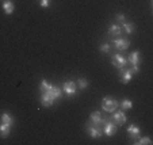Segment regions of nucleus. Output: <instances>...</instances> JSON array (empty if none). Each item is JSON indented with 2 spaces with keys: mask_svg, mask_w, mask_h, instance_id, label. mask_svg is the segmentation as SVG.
Segmentation results:
<instances>
[{
  "mask_svg": "<svg viewBox=\"0 0 153 145\" xmlns=\"http://www.w3.org/2000/svg\"><path fill=\"white\" fill-rule=\"evenodd\" d=\"M39 90L42 94H48V95H50L54 100H57V99L61 98V95H62V90H61L60 87H56V86H52L50 83H48L46 80H42L39 84Z\"/></svg>",
  "mask_w": 153,
  "mask_h": 145,
  "instance_id": "1",
  "label": "nucleus"
},
{
  "mask_svg": "<svg viewBox=\"0 0 153 145\" xmlns=\"http://www.w3.org/2000/svg\"><path fill=\"white\" fill-rule=\"evenodd\" d=\"M118 106L119 102L115 100L114 98H111V96H104L103 100H102V109L104 111H107V113H114L118 109Z\"/></svg>",
  "mask_w": 153,
  "mask_h": 145,
  "instance_id": "2",
  "label": "nucleus"
},
{
  "mask_svg": "<svg viewBox=\"0 0 153 145\" xmlns=\"http://www.w3.org/2000/svg\"><path fill=\"white\" fill-rule=\"evenodd\" d=\"M111 121L115 123L117 126H122L126 123V114H125V111H114L113 113V117H111Z\"/></svg>",
  "mask_w": 153,
  "mask_h": 145,
  "instance_id": "3",
  "label": "nucleus"
},
{
  "mask_svg": "<svg viewBox=\"0 0 153 145\" xmlns=\"http://www.w3.org/2000/svg\"><path fill=\"white\" fill-rule=\"evenodd\" d=\"M129 61L130 64H131V72H133V75H136V73H138V64H140V53L137 52H133L129 56Z\"/></svg>",
  "mask_w": 153,
  "mask_h": 145,
  "instance_id": "4",
  "label": "nucleus"
},
{
  "mask_svg": "<svg viewBox=\"0 0 153 145\" xmlns=\"http://www.w3.org/2000/svg\"><path fill=\"white\" fill-rule=\"evenodd\" d=\"M87 133L90 134L91 138H100L102 134H103V130L100 129V126H96V125H87Z\"/></svg>",
  "mask_w": 153,
  "mask_h": 145,
  "instance_id": "5",
  "label": "nucleus"
},
{
  "mask_svg": "<svg viewBox=\"0 0 153 145\" xmlns=\"http://www.w3.org/2000/svg\"><path fill=\"white\" fill-rule=\"evenodd\" d=\"M62 91L67 94L68 96H73L76 92H77V84L72 80L67 81V83H64V86H62Z\"/></svg>",
  "mask_w": 153,
  "mask_h": 145,
  "instance_id": "6",
  "label": "nucleus"
},
{
  "mask_svg": "<svg viewBox=\"0 0 153 145\" xmlns=\"http://www.w3.org/2000/svg\"><path fill=\"white\" fill-rule=\"evenodd\" d=\"M90 119H91V123L96 125V126L103 125L104 122L107 121V118H104V117L102 115V113H99V111H92L90 115Z\"/></svg>",
  "mask_w": 153,
  "mask_h": 145,
  "instance_id": "7",
  "label": "nucleus"
},
{
  "mask_svg": "<svg viewBox=\"0 0 153 145\" xmlns=\"http://www.w3.org/2000/svg\"><path fill=\"white\" fill-rule=\"evenodd\" d=\"M133 72H131V69H127L126 67L122 68V69H119V80L123 83V84H127L131 79H133Z\"/></svg>",
  "mask_w": 153,
  "mask_h": 145,
  "instance_id": "8",
  "label": "nucleus"
},
{
  "mask_svg": "<svg viewBox=\"0 0 153 145\" xmlns=\"http://www.w3.org/2000/svg\"><path fill=\"white\" fill-rule=\"evenodd\" d=\"M104 128H103V134H106L107 137H111L117 133V125L114 123L113 121H106L103 123Z\"/></svg>",
  "mask_w": 153,
  "mask_h": 145,
  "instance_id": "9",
  "label": "nucleus"
},
{
  "mask_svg": "<svg viewBox=\"0 0 153 145\" xmlns=\"http://www.w3.org/2000/svg\"><path fill=\"white\" fill-rule=\"evenodd\" d=\"M113 65L115 68H118V69H122V68H125L126 67V58L123 57V56H121V54H114L113 56Z\"/></svg>",
  "mask_w": 153,
  "mask_h": 145,
  "instance_id": "10",
  "label": "nucleus"
},
{
  "mask_svg": "<svg viewBox=\"0 0 153 145\" xmlns=\"http://www.w3.org/2000/svg\"><path fill=\"white\" fill-rule=\"evenodd\" d=\"M114 46H115L117 50H126L129 49L130 46V41L129 39H125V38H118V39L114 41Z\"/></svg>",
  "mask_w": 153,
  "mask_h": 145,
  "instance_id": "11",
  "label": "nucleus"
},
{
  "mask_svg": "<svg viewBox=\"0 0 153 145\" xmlns=\"http://www.w3.org/2000/svg\"><path fill=\"white\" fill-rule=\"evenodd\" d=\"M140 133H141L140 128L137 125H134V123H131V125L127 128V134H129V137L131 140H138L140 138Z\"/></svg>",
  "mask_w": 153,
  "mask_h": 145,
  "instance_id": "12",
  "label": "nucleus"
},
{
  "mask_svg": "<svg viewBox=\"0 0 153 145\" xmlns=\"http://www.w3.org/2000/svg\"><path fill=\"white\" fill-rule=\"evenodd\" d=\"M53 103H54V99L52 96L48 95V94H42V96H41V105L45 106V107H52Z\"/></svg>",
  "mask_w": 153,
  "mask_h": 145,
  "instance_id": "13",
  "label": "nucleus"
},
{
  "mask_svg": "<svg viewBox=\"0 0 153 145\" xmlns=\"http://www.w3.org/2000/svg\"><path fill=\"white\" fill-rule=\"evenodd\" d=\"M10 133H11V126L1 122V123H0V137H1V138H6V137L10 136Z\"/></svg>",
  "mask_w": 153,
  "mask_h": 145,
  "instance_id": "14",
  "label": "nucleus"
},
{
  "mask_svg": "<svg viewBox=\"0 0 153 145\" xmlns=\"http://www.w3.org/2000/svg\"><path fill=\"white\" fill-rule=\"evenodd\" d=\"M14 10H15V7H14V4H12V1L6 0V1L3 3V11L6 12L7 15H11L12 12H14Z\"/></svg>",
  "mask_w": 153,
  "mask_h": 145,
  "instance_id": "15",
  "label": "nucleus"
},
{
  "mask_svg": "<svg viewBox=\"0 0 153 145\" xmlns=\"http://www.w3.org/2000/svg\"><path fill=\"white\" fill-rule=\"evenodd\" d=\"M122 30H123L126 34H133L134 30H136V27H134L133 23H127V22H123V23H122Z\"/></svg>",
  "mask_w": 153,
  "mask_h": 145,
  "instance_id": "16",
  "label": "nucleus"
},
{
  "mask_svg": "<svg viewBox=\"0 0 153 145\" xmlns=\"http://www.w3.org/2000/svg\"><path fill=\"white\" fill-rule=\"evenodd\" d=\"M0 118H1V122H3V123H7V125H10V126L14 125V118H12L8 113H3Z\"/></svg>",
  "mask_w": 153,
  "mask_h": 145,
  "instance_id": "17",
  "label": "nucleus"
},
{
  "mask_svg": "<svg viewBox=\"0 0 153 145\" xmlns=\"http://www.w3.org/2000/svg\"><path fill=\"white\" fill-rule=\"evenodd\" d=\"M121 31H122V29L119 25H111L110 29H108V34L110 35H119Z\"/></svg>",
  "mask_w": 153,
  "mask_h": 145,
  "instance_id": "18",
  "label": "nucleus"
},
{
  "mask_svg": "<svg viewBox=\"0 0 153 145\" xmlns=\"http://www.w3.org/2000/svg\"><path fill=\"white\" fill-rule=\"evenodd\" d=\"M131 107H133V102L130 100V99H123V100L121 102V109H122L123 111L130 110Z\"/></svg>",
  "mask_w": 153,
  "mask_h": 145,
  "instance_id": "19",
  "label": "nucleus"
},
{
  "mask_svg": "<svg viewBox=\"0 0 153 145\" xmlns=\"http://www.w3.org/2000/svg\"><path fill=\"white\" fill-rule=\"evenodd\" d=\"M88 86H90V83H88V80H87V79L80 77V79L77 80V87L80 88V90H85Z\"/></svg>",
  "mask_w": 153,
  "mask_h": 145,
  "instance_id": "20",
  "label": "nucleus"
},
{
  "mask_svg": "<svg viewBox=\"0 0 153 145\" xmlns=\"http://www.w3.org/2000/svg\"><path fill=\"white\" fill-rule=\"evenodd\" d=\"M136 144L137 145H150L152 144V141H150L149 137H142V138L136 140Z\"/></svg>",
  "mask_w": 153,
  "mask_h": 145,
  "instance_id": "21",
  "label": "nucleus"
},
{
  "mask_svg": "<svg viewBox=\"0 0 153 145\" xmlns=\"http://www.w3.org/2000/svg\"><path fill=\"white\" fill-rule=\"evenodd\" d=\"M99 50H100L102 53H110V45L108 44H102L100 46H99Z\"/></svg>",
  "mask_w": 153,
  "mask_h": 145,
  "instance_id": "22",
  "label": "nucleus"
},
{
  "mask_svg": "<svg viewBox=\"0 0 153 145\" xmlns=\"http://www.w3.org/2000/svg\"><path fill=\"white\" fill-rule=\"evenodd\" d=\"M39 4L42 8H48V7H49V0H41Z\"/></svg>",
  "mask_w": 153,
  "mask_h": 145,
  "instance_id": "23",
  "label": "nucleus"
},
{
  "mask_svg": "<svg viewBox=\"0 0 153 145\" xmlns=\"http://www.w3.org/2000/svg\"><path fill=\"white\" fill-rule=\"evenodd\" d=\"M117 20H119L121 23H123V22H125V15L118 14V15H117Z\"/></svg>",
  "mask_w": 153,
  "mask_h": 145,
  "instance_id": "24",
  "label": "nucleus"
}]
</instances>
